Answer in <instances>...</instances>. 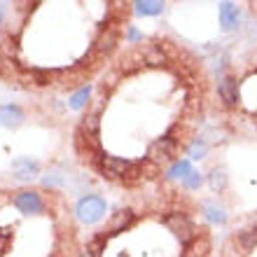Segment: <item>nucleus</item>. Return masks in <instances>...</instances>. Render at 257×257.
<instances>
[{
	"mask_svg": "<svg viewBox=\"0 0 257 257\" xmlns=\"http://www.w3.org/2000/svg\"><path fill=\"white\" fill-rule=\"evenodd\" d=\"M178 138L176 136H162V138H157V141L150 143L148 148V159L157 166H162V164H169L176 159L178 155ZM178 162V159H176Z\"/></svg>",
	"mask_w": 257,
	"mask_h": 257,
	"instance_id": "f257e3e1",
	"label": "nucleus"
},
{
	"mask_svg": "<svg viewBox=\"0 0 257 257\" xmlns=\"http://www.w3.org/2000/svg\"><path fill=\"white\" fill-rule=\"evenodd\" d=\"M105 210H108V206H105V201H103L101 196L89 194V196H82L80 201H77L75 213H77V220H80V222L94 224V222H98V220H103Z\"/></svg>",
	"mask_w": 257,
	"mask_h": 257,
	"instance_id": "f03ea898",
	"label": "nucleus"
},
{
	"mask_svg": "<svg viewBox=\"0 0 257 257\" xmlns=\"http://www.w3.org/2000/svg\"><path fill=\"white\" fill-rule=\"evenodd\" d=\"M14 206H17V210L24 213V215H38V213L45 210L42 196L38 194V192H31V190L19 192V194L14 196Z\"/></svg>",
	"mask_w": 257,
	"mask_h": 257,
	"instance_id": "7ed1b4c3",
	"label": "nucleus"
},
{
	"mask_svg": "<svg viewBox=\"0 0 257 257\" xmlns=\"http://www.w3.org/2000/svg\"><path fill=\"white\" fill-rule=\"evenodd\" d=\"M101 171L110 178H124L134 171V164L124 159V157H112V155H103L101 157Z\"/></svg>",
	"mask_w": 257,
	"mask_h": 257,
	"instance_id": "20e7f679",
	"label": "nucleus"
},
{
	"mask_svg": "<svg viewBox=\"0 0 257 257\" xmlns=\"http://www.w3.org/2000/svg\"><path fill=\"white\" fill-rule=\"evenodd\" d=\"M217 96H220V101L227 108H236L238 101H241V87H238L236 77L224 75L222 80H220V84H217Z\"/></svg>",
	"mask_w": 257,
	"mask_h": 257,
	"instance_id": "39448f33",
	"label": "nucleus"
},
{
	"mask_svg": "<svg viewBox=\"0 0 257 257\" xmlns=\"http://www.w3.org/2000/svg\"><path fill=\"white\" fill-rule=\"evenodd\" d=\"M134 217H136V213L131 208H122V210H117L115 215L110 217V222L103 227V234L105 236H112V234H119V231H124V229H128L131 227V222H134Z\"/></svg>",
	"mask_w": 257,
	"mask_h": 257,
	"instance_id": "423d86ee",
	"label": "nucleus"
},
{
	"mask_svg": "<svg viewBox=\"0 0 257 257\" xmlns=\"http://www.w3.org/2000/svg\"><path fill=\"white\" fill-rule=\"evenodd\" d=\"M143 63L148 68H164L169 66V52L157 42V45H148L143 49Z\"/></svg>",
	"mask_w": 257,
	"mask_h": 257,
	"instance_id": "0eeeda50",
	"label": "nucleus"
},
{
	"mask_svg": "<svg viewBox=\"0 0 257 257\" xmlns=\"http://www.w3.org/2000/svg\"><path fill=\"white\" fill-rule=\"evenodd\" d=\"M12 173L19 180H33L38 173H40V166L38 162H33L31 157H17L12 162Z\"/></svg>",
	"mask_w": 257,
	"mask_h": 257,
	"instance_id": "6e6552de",
	"label": "nucleus"
},
{
	"mask_svg": "<svg viewBox=\"0 0 257 257\" xmlns=\"http://www.w3.org/2000/svg\"><path fill=\"white\" fill-rule=\"evenodd\" d=\"M238 21H241V10L234 3H222L220 5V24H222L224 31H234L238 28Z\"/></svg>",
	"mask_w": 257,
	"mask_h": 257,
	"instance_id": "1a4fd4ad",
	"label": "nucleus"
},
{
	"mask_svg": "<svg viewBox=\"0 0 257 257\" xmlns=\"http://www.w3.org/2000/svg\"><path fill=\"white\" fill-rule=\"evenodd\" d=\"M24 122V112L19 105H0V124L7 128H17Z\"/></svg>",
	"mask_w": 257,
	"mask_h": 257,
	"instance_id": "9d476101",
	"label": "nucleus"
},
{
	"mask_svg": "<svg viewBox=\"0 0 257 257\" xmlns=\"http://www.w3.org/2000/svg\"><path fill=\"white\" fill-rule=\"evenodd\" d=\"M190 171H192V166H190V162L187 159H178V162H173V166L169 169V178L171 180H185V178L190 176Z\"/></svg>",
	"mask_w": 257,
	"mask_h": 257,
	"instance_id": "9b49d317",
	"label": "nucleus"
},
{
	"mask_svg": "<svg viewBox=\"0 0 257 257\" xmlns=\"http://www.w3.org/2000/svg\"><path fill=\"white\" fill-rule=\"evenodd\" d=\"M98 128H101V119H98V115H96V112H91V115H87L84 119H82V126H80L82 134H87V136H91V138H96V136H98Z\"/></svg>",
	"mask_w": 257,
	"mask_h": 257,
	"instance_id": "f8f14e48",
	"label": "nucleus"
},
{
	"mask_svg": "<svg viewBox=\"0 0 257 257\" xmlns=\"http://www.w3.org/2000/svg\"><path fill=\"white\" fill-rule=\"evenodd\" d=\"M136 10L145 17H157L164 12V3H155V0H145V3H136Z\"/></svg>",
	"mask_w": 257,
	"mask_h": 257,
	"instance_id": "ddd939ff",
	"label": "nucleus"
},
{
	"mask_svg": "<svg viewBox=\"0 0 257 257\" xmlns=\"http://www.w3.org/2000/svg\"><path fill=\"white\" fill-rule=\"evenodd\" d=\"M208 183H210V187H213V192H224V187H227V176H224V171L213 169L208 176Z\"/></svg>",
	"mask_w": 257,
	"mask_h": 257,
	"instance_id": "4468645a",
	"label": "nucleus"
},
{
	"mask_svg": "<svg viewBox=\"0 0 257 257\" xmlns=\"http://www.w3.org/2000/svg\"><path fill=\"white\" fill-rule=\"evenodd\" d=\"M203 210H206V217H208L210 222H217V224H224V222H227L224 210L217 208L215 203H203Z\"/></svg>",
	"mask_w": 257,
	"mask_h": 257,
	"instance_id": "2eb2a0df",
	"label": "nucleus"
},
{
	"mask_svg": "<svg viewBox=\"0 0 257 257\" xmlns=\"http://www.w3.org/2000/svg\"><path fill=\"white\" fill-rule=\"evenodd\" d=\"M89 94H91V87H82L80 91L70 98V108H75V110L84 108V105H87V101H89Z\"/></svg>",
	"mask_w": 257,
	"mask_h": 257,
	"instance_id": "dca6fc26",
	"label": "nucleus"
},
{
	"mask_svg": "<svg viewBox=\"0 0 257 257\" xmlns=\"http://www.w3.org/2000/svg\"><path fill=\"white\" fill-rule=\"evenodd\" d=\"M201 183H203V176L199 173V171H194V169H192L190 176L183 180V185L187 187V190H199V187H201Z\"/></svg>",
	"mask_w": 257,
	"mask_h": 257,
	"instance_id": "f3484780",
	"label": "nucleus"
},
{
	"mask_svg": "<svg viewBox=\"0 0 257 257\" xmlns=\"http://www.w3.org/2000/svg\"><path fill=\"white\" fill-rule=\"evenodd\" d=\"M206 150H208L206 141H203V138H196V141L190 145V157L192 159H201V157L206 155Z\"/></svg>",
	"mask_w": 257,
	"mask_h": 257,
	"instance_id": "a211bd4d",
	"label": "nucleus"
},
{
	"mask_svg": "<svg viewBox=\"0 0 257 257\" xmlns=\"http://www.w3.org/2000/svg\"><path fill=\"white\" fill-rule=\"evenodd\" d=\"M80 257H96V255H91V252H89V250H87V248H84V252H82V255H80Z\"/></svg>",
	"mask_w": 257,
	"mask_h": 257,
	"instance_id": "6ab92c4d",
	"label": "nucleus"
},
{
	"mask_svg": "<svg viewBox=\"0 0 257 257\" xmlns=\"http://www.w3.org/2000/svg\"><path fill=\"white\" fill-rule=\"evenodd\" d=\"M0 21H3V12H0Z\"/></svg>",
	"mask_w": 257,
	"mask_h": 257,
	"instance_id": "aec40b11",
	"label": "nucleus"
}]
</instances>
